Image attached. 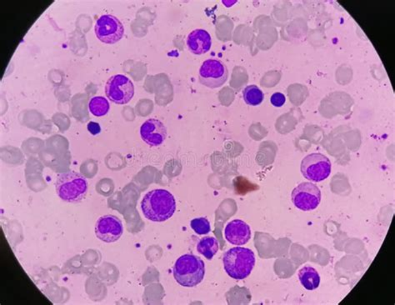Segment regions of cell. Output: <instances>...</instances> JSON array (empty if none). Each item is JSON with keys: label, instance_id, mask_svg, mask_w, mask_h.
Masks as SVG:
<instances>
[{"label": "cell", "instance_id": "6da1fadb", "mask_svg": "<svg viewBox=\"0 0 395 305\" xmlns=\"http://www.w3.org/2000/svg\"><path fill=\"white\" fill-rule=\"evenodd\" d=\"M141 209L147 220L153 222H164L174 215L176 201L168 190L153 189L145 194L141 202Z\"/></svg>", "mask_w": 395, "mask_h": 305}, {"label": "cell", "instance_id": "5b68a950", "mask_svg": "<svg viewBox=\"0 0 395 305\" xmlns=\"http://www.w3.org/2000/svg\"><path fill=\"white\" fill-rule=\"evenodd\" d=\"M228 78V68L220 60L207 59L199 68V82L209 89H217L223 86Z\"/></svg>", "mask_w": 395, "mask_h": 305}, {"label": "cell", "instance_id": "ac0fdd59", "mask_svg": "<svg viewBox=\"0 0 395 305\" xmlns=\"http://www.w3.org/2000/svg\"><path fill=\"white\" fill-rule=\"evenodd\" d=\"M233 183V186H235V194H240V196H244V194L259 189L258 185L253 184L248 178L243 176L235 178Z\"/></svg>", "mask_w": 395, "mask_h": 305}, {"label": "cell", "instance_id": "2e32d148", "mask_svg": "<svg viewBox=\"0 0 395 305\" xmlns=\"http://www.w3.org/2000/svg\"><path fill=\"white\" fill-rule=\"evenodd\" d=\"M89 109L93 116L102 117L110 111V105L108 100L102 96L92 98L89 103Z\"/></svg>", "mask_w": 395, "mask_h": 305}, {"label": "cell", "instance_id": "4fadbf2b", "mask_svg": "<svg viewBox=\"0 0 395 305\" xmlns=\"http://www.w3.org/2000/svg\"><path fill=\"white\" fill-rule=\"evenodd\" d=\"M187 47L194 55H205L212 47V38L205 29H194L187 38Z\"/></svg>", "mask_w": 395, "mask_h": 305}, {"label": "cell", "instance_id": "8992f818", "mask_svg": "<svg viewBox=\"0 0 395 305\" xmlns=\"http://www.w3.org/2000/svg\"><path fill=\"white\" fill-rule=\"evenodd\" d=\"M332 165L331 160L325 155L314 152L303 159L301 172L309 181L319 183L331 175Z\"/></svg>", "mask_w": 395, "mask_h": 305}, {"label": "cell", "instance_id": "277c9868", "mask_svg": "<svg viewBox=\"0 0 395 305\" xmlns=\"http://www.w3.org/2000/svg\"><path fill=\"white\" fill-rule=\"evenodd\" d=\"M55 187L58 196L68 203H79L86 199L89 189L86 178L75 171L60 174Z\"/></svg>", "mask_w": 395, "mask_h": 305}, {"label": "cell", "instance_id": "7a4b0ae2", "mask_svg": "<svg viewBox=\"0 0 395 305\" xmlns=\"http://www.w3.org/2000/svg\"><path fill=\"white\" fill-rule=\"evenodd\" d=\"M174 277L177 283L183 287H194L201 284L205 276V265L201 257L187 254L175 262Z\"/></svg>", "mask_w": 395, "mask_h": 305}, {"label": "cell", "instance_id": "52a82bcc", "mask_svg": "<svg viewBox=\"0 0 395 305\" xmlns=\"http://www.w3.org/2000/svg\"><path fill=\"white\" fill-rule=\"evenodd\" d=\"M105 94L114 104H128L134 95L133 83L131 79L125 75H114L106 83Z\"/></svg>", "mask_w": 395, "mask_h": 305}, {"label": "cell", "instance_id": "ba28073f", "mask_svg": "<svg viewBox=\"0 0 395 305\" xmlns=\"http://www.w3.org/2000/svg\"><path fill=\"white\" fill-rule=\"evenodd\" d=\"M125 28L117 17L111 14L103 15L95 25V34L103 43L113 44L124 36Z\"/></svg>", "mask_w": 395, "mask_h": 305}, {"label": "cell", "instance_id": "d6986e66", "mask_svg": "<svg viewBox=\"0 0 395 305\" xmlns=\"http://www.w3.org/2000/svg\"><path fill=\"white\" fill-rule=\"evenodd\" d=\"M190 226L192 230L199 235L209 234L211 231L209 221L206 218H204V217L192 220L190 222Z\"/></svg>", "mask_w": 395, "mask_h": 305}, {"label": "cell", "instance_id": "9c48e42d", "mask_svg": "<svg viewBox=\"0 0 395 305\" xmlns=\"http://www.w3.org/2000/svg\"><path fill=\"white\" fill-rule=\"evenodd\" d=\"M291 198L295 207L301 211H314L320 204L321 191L319 187L312 183H302L293 190Z\"/></svg>", "mask_w": 395, "mask_h": 305}, {"label": "cell", "instance_id": "9a60e30c", "mask_svg": "<svg viewBox=\"0 0 395 305\" xmlns=\"http://www.w3.org/2000/svg\"><path fill=\"white\" fill-rule=\"evenodd\" d=\"M218 242L214 237H205L199 240L197 246L198 252L205 256L209 261H211L218 253Z\"/></svg>", "mask_w": 395, "mask_h": 305}, {"label": "cell", "instance_id": "5bb4252c", "mask_svg": "<svg viewBox=\"0 0 395 305\" xmlns=\"http://www.w3.org/2000/svg\"><path fill=\"white\" fill-rule=\"evenodd\" d=\"M301 283L308 291H314L319 288L320 276L317 270L311 266H305L298 271Z\"/></svg>", "mask_w": 395, "mask_h": 305}, {"label": "cell", "instance_id": "8fae6325", "mask_svg": "<svg viewBox=\"0 0 395 305\" xmlns=\"http://www.w3.org/2000/svg\"><path fill=\"white\" fill-rule=\"evenodd\" d=\"M140 135L149 146H160L167 138V129L160 120L149 119L142 124Z\"/></svg>", "mask_w": 395, "mask_h": 305}, {"label": "cell", "instance_id": "e0dca14e", "mask_svg": "<svg viewBox=\"0 0 395 305\" xmlns=\"http://www.w3.org/2000/svg\"><path fill=\"white\" fill-rule=\"evenodd\" d=\"M244 102L251 106H257L264 101V95L262 90L255 85H249L243 91Z\"/></svg>", "mask_w": 395, "mask_h": 305}, {"label": "cell", "instance_id": "ffe728a7", "mask_svg": "<svg viewBox=\"0 0 395 305\" xmlns=\"http://www.w3.org/2000/svg\"><path fill=\"white\" fill-rule=\"evenodd\" d=\"M286 98L285 94L282 93H275L272 95L270 98L271 104L273 105L275 107H282L283 105L285 104Z\"/></svg>", "mask_w": 395, "mask_h": 305}, {"label": "cell", "instance_id": "30bf717a", "mask_svg": "<svg viewBox=\"0 0 395 305\" xmlns=\"http://www.w3.org/2000/svg\"><path fill=\"white\" fill-rule=\"evenodd\" d=\"M124 227L122 221L114 215L101 217L95 224V235L101 241L114 243L120 239Z\"/></svg>", "mask_w": 395, "mask_h": 305}, {"label": "cell", "instance_id": "44dd1931", "mask_svg": "<svg viewBox=\"0 0 395 305\" xmlns=\"http://www.w3.org/2000/svg\"><path fill=\"white\" fill-rule=\"evenodd\" d=\"M88 131L93 135H97L101 132V127L99 124L96 123V122H90L87 125Z\"/></svg>", "mask_w": 395, "mask_h": 305}, {"label": "cell", "instance_id": "3957f363", "mask_svg": "<svg viewBox=\"0 0 395 305\" xmlns=\"http://www.w3.org/2000/svg\"><path fill=\"white\" fill-rule=\"evenodd\" d=\"M223 264L229 277L242 280L251 276L255 265V255L247 248H232L225 254Z\"/></svg>", "mask_w": 395, "mask_h": 305}, {"label": "cell", "instance_id": "7c38bea8", "mask_svg": "<svg viewBox=\"0 0 395 305\" xmlns=\"http://www.w3.org/2000/svg\"><path fill=\"white\" fill-rule=\"evenodd\" d=\"M225 239L231 245L244 246L251 239V228L244 221L235 220L225 227Z\"/></svg>", "mask_w": 395, "mask_h": 305}]
</instances>
